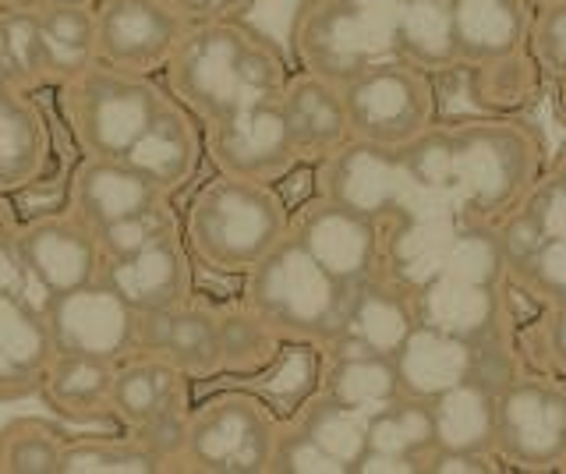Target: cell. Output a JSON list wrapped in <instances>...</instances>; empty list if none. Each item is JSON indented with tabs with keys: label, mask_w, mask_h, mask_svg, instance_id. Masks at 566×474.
I'll return each instance as SVG.
<instances>
[{
	"label": "cell",
	"mask_w": 566,
	"mask_h": 474,
	"mask_svg": "<svg viewBox=\"0 0 566 474\" xmlns=\"http://www.w3.org/2000/svg\"><path fill=\"white\" fill-rule=\"evenodd\" d=\"M167 89L209 125L238 107L283 96L291 67L280 50L238 19L188 25L164 67Z\"/></svg>",
	"instance_id": "1"
},
{
	"label": "cell",
	"mask_w": 566,
	"mask_h": 474,
	"mask_svg": "<svg viewBox=\"0 0 566 474\" xmlns=\"http://www.w3.org/2000/svg\"><path fill=\"white\" fill-rule=\"evenodd\" d=\"M291 213L273 185L217 173L188 202L185 241L202 270L248 276L291 234Z\"/></svg>",
	"instance_id": "2"
},
{
	"label": "cell",
	"mask_w": 566,
	"mask_h": 474,
	"mask_svg": "<svg viewBox=\"0 0 566 474\" xmlns=\"http://www.w3.org/2000/svg\"><path fill=\"white\" fill-rule=\"evenodd\" d=\"M545 173L542 135L517 117L450 125V206L457 217L500 223Z\"/></svg>",
	"instance_id": "3"
},
{
	"label": "cell",
	"mask_w": 566,
	"mask_h": 474,
	"mask_svg": "<svg viewBox=\"0 0 566 474\" xmlns=\"http://www.w3.org/2000/svg\"><path fill=\"white\" fill-rule=\"evenodd\" d=\"M354 287L305 252L294 234L283 238L259 266L244 276L241 302L252 305L287 344L329 347L340 337Z\"/></svg>",
	"instance_id": "4"
},
{
	"label": "cell",
	"mask_w": 566,
	"mask_h": 474,
	"mask_svg": "<svg viewBox=\"0 0 566 474\" xmlns=\"http://www.w3.org/2000/svg\"><path fill=\"white\" fill-rule=\"evenodd\" d=\"M64 125L82 156L124 160L135 138L149 128L170 89L156 85L153 75L96 61L82 75L61 85Z\"/></svg>",
	"instance_id": "5"
},
{
	"label": "cell",
	"mask_w": 566,
	"mask_h": 474,
	"mask_svg": "<svg viewBox=\"0 0 566 474\" xmlns=\"http://www.w3.org/2000/svg\"><path fill=\"white\" fill-rule=\"evenodd\" d=\"M397 4L400 0H308L291 32L297 67L344 85L376 61L397 57Z\"/></svg>",
	"instance_id": "6"
},
{
	"label": "cell",
	"mask_w": 566,
	"mask_h": 474,
	"mask_svg": "<svg viewBox=\"0 0 566 474\" xmlns=\"http://www.w3.org/2000/svg\"><path fill=\"white\" fill-rule=\"evenodd\" d=\"M280 418L259 393L223 390L188 414L185 471L199 474H262L270 471Z\"/></svg>",
	"instance_id": "7"
},
{
	"label": "cell",
	"mask_w": 566,
	"mask_h": 474,
	"mask_svg": "<svg viewBox=\"0 0 566 474\" xmlns=\"http://www.w3.org/2000/svg\"><path fill=\"white\" fill-rule=\"evenodd\" d=\"M350 138L386 149L411 146L436 125L439 96L432 75L400 57L376 61L340 85Z\"/></svg>",
	"instance_id": "8"
},
{
	"label": "cell",
	"mask_w": 566,
	"mask_h": 474,
	"mask_svg": "<svg viewBox=\"0 0 566 474\" xmlns=\"http://www.w3.org/2000/svg\"><path fill=\"white\" fill-rule=\"evenodd\" d=\"M291 234L340 284L358 287L389 273L403 227L365 217L358 209L340 206L326 196H315L291 213Z\"/></svg>",
	"instance_id": "9"
},
{
	"label": "cell",
	"mask_w": 566,
	"mask_h": 474,
	"mask_svg": "<svg viewBox=\"0 0 566 474\" xmlns=\"http://www.w3.org/2000/svg\"><path fill=\"white\" fill-rule=\"evenodd\" d=\"M495 456L513 471H559L566 456V379L517 372L495 397Z\"/></svg>",
	"instance_id": "10"
},
{
	"label": "cell",
	"mask_w": 566,
	"mask_h": 474,
	"mask_svg": "<svg viewBox=\"0 0 566 474\" xmlns=\"http://www.w3.org/2000/svg\"><path fill=\"white\" fill-rule=\"evenodd\" d=\"M315 188L318 196L333 202L400 227L411 223L415 209H421L418 191L403 170L400 149L358 143V138H350L347 146L315 164Z\"/></svg>",
	"instance_id": "11"
},
{
	"label": "cell",
	"mask_w": 566,
	"mask_h": 474,
	"mask_svg": "<svg viewBox=\"0 0 566 474\" xmlns=\"http://www.w3.org/2000/svg\"><path fill=\"white\" fill-rule=\"evenodd\" d=\"M43 323L53 355H85L120 365L138 350V312L99 276L75 291L46 294Z\"/></svg>",
	"instance_id": "12"
},
{
	"label": "cell",
	"mask_w": 566,
	"mask_h": 474,
	"mask_svg": "<svg viewBox=\"0 0 566 474\" xmlns=\"http://www.w3.org/2000/svg\"><path fill=\"white\" fill-rule=\"evenodd\" d=\"M206 156L220 173L276 185L301 164L283 99H262L206 125Z\"/></svg>",
	"instance_id": "13"
},
{
	"label": "cell",
	"mask_w": 566,
	"mask_h": 474,
	"mask_svg": "<svg viewBox=\"0 0 566 474\" xmlns=\"http://www.w3.org/2000/svg\"><path fill=\"white\" fill-rule=\"evenodd\" d=\"M188 22L164 0H96L99 61L156 75L185 40Z\"/></svg>",
	"instance_id": "14"
},
{
	"label": "cell",
	"mask_w": 566,
	"mask_h": 474,
	"mask_svg": "<svg viewBox=\"0 0 566 474\" xmlns=\"http://www.w3.org/2000/svg\"><path fill=\"white\" fill-rule=\"evenodd\" d=\"M14 238L43 294L75 291L103 273V252L96 231L82 223L67 206L57 209V213H40L22 220Z\"/></svg>",
	"instance_id": "15"
},
{
	"label": "cell",
	"mask_w": 566,
	"mask_h": 474,
	"mask_svg": "<svg viewBox=\"0 0 566 474\" xmlns=\"http://www.w3.org/2000/svg\"><path fill=\"white\" fill-rule=\"evenodd\" d=\"M415 305L418 323H429L474 344L510 333L506 287L495 284H478V280L453 273H429L421 284H415Z\"/></svg>",
	"instance_id": "16"
},
{
	"label": "cell",
	"mask_w": 566,
	"mask_h": 474,
	"mask_svg": "<svg viewBox=\"0 0 566 474\" xmlns=\"http://www.w3.org/2000/svg\"><path fill=\"white\" fill-rule=\"evenodd\" d=\"M202 156H206V125L177 96H167L164 107L149 120V128L124 152V160L174 199L177 191L195 181V173L202 167Z\"/></svg>",
	"instance_id": "17"
},
{
	"label": "cell",
	"mask_w": 566,
	"mask_h": 474,
	"mask_svg": "<svg viewBox=\"0 0 566 474\" xmlns=\"http://www.w3.org/2000/svg\"><path fill=\"white\" fill-rule=\"evenodd\" d=\"M138 350L177 365L191 379H220L217 308L188 297L159 312H138Z\"/></svg>",
	"instance_id": "18"
},
{
	"label": "cell",
	"mask_w": 566,
	"mask_h": 474,
	"mask_svg": "<svg viewBox=\"0 0 566 474\" xmlns=\"http://www.w3.org/2000/svg\"><path fill=\"white\" fill-rule=\"evenodd\" d=\"M191 259L185 234H177L132 255L103 259L99 280H106L135 312H159L195 297Z\"/></svg>",
	"instance_id": "19"
},
{
	"label": "cell",
	"mask_w": 566,
	"mask_h": 474,
	"mask_svg": "<svg viewBox=\"0 0 566 474\" xmlns=\"http://www.w3.org/2000/svg\"><path fill=\"white\" fill-rule=\"evenodd\" d=\"M418 326V305H415V287L403 284L397 276H376L368 284H358L350 294L347 319L340 337L329 350H371V355H394V350L411 337Z\"/></svg>",
	"instance_id": "20"
},
{
	"label": "cell",
	"mask_w": 566,
	"mask_h": 474,
	"mask_svg": "<svg viewBox=\"0 0 566 474\" xmlns=\"http://www.w3.org/2000/svg\"><path fill=\"white\" fill-rule=\"evenodd\" d=\"M167 199V191L156 188L128 160H106V156H82L67 185V209L93 231Z\"/></svg>",
	"instance_id": "21"
},
{
	"label": "cell",
	"mask_w": 566,
	"mask_h": 474,
	"mask_svg": "<svg viewBox=\"0 0 566 474\" xmlns=\"http://www.w3.org/2000/svg\"><path fill=\"white\" fill-rule=\"evenodd\" d=\"M482 344L453 337V333L436 329L429 323H418L411 337L394 350L400 390L407 397L432 400L442 390H450V386L474 379L482 372Z\"/></svg>",
	"instance_id": "22"
},
{
	"label": "cell",
	"mask_w": 566,
	"mask_h": 474,
	"mask_svg": "<svg viewBox=\"0 0 566 474\" xmlns=\"http://www.w3.org/2000/svg\"><path fill=\"white\" fill-rule=\"evenodd\" d=\"M191 382L195 379L177 365L135 350L132 358L117 365L111 400L114 421L124 432H135L164 414L191 411Z\"/></svg>",
	"instance_id": "23"
},
{
	"label": "cell",
	"mask_w": 566,
	"mask_h": 474,
	"mask_svg": "<svg viewBox=\"0 0 566 474\" xmlns=\"http://www.w3.org/2000/svg\"><path fill=\"white\" fill-rule=\"evenodd\" d=\"M280 99H283V110H287L301 160L318 164V160H326L329 152L350 143L344 93L336 82L297 67V72H291L287 85H283Z\"/></svg>",
	"instance_id": "24"
},
{
	"label": "cell",
	"mask_w": 566,
	"mask_h": 474,
	"mask_svg": "<svg viewBox=\"0 0 566 474\" xmlns=\"http://www.w3.org/2000/svg\"><path fill=\"white\" fill-rule=\"evenodd\" d=\"M53 167L50 117L35 93L0 96V191L40 185Z\"/></svg>",
	"instance_id": "25"
},
{
	"label": "cell",
	"mask_w": 566,
	"mask_h": 474,
	"mask_svg": "<svg viewBox=\"0 0 566 474\" xmlns=\"http://www.w3.org/2000/svg\"><path fill=\"white\" fill-rule=\"evenodd\" d=\"M53 358L43 305L0 294V397L40 393V379Z\"/></svg>",
	"instance_id": "26"
},
{
	"label": "cell",
	"mask_w": 566,
	"mask_h": 474,
	"mask_svg": "<svg viewBox=\"0 0 566 474\" xmlns=\"http://www.w3.org/2000/svg\"><path fill=\"white\" fill-rule=\"evenodd\" d=\"M535 8L527 0H453L457 46L464 67L524 50Z\"/></svg>",
	"instance_id": "27"
},
{
	"label": "cell",
	"mask_w": 566,
	"mask_h": 474,
	"mask_svg": "<svg viewBox=\"0 0 566 474\" xmlns=\"http://www.w3.org/2000/svg\"><path fill=\"white\" fill-rule=\"evenodd\" d=\"M397 57L429 75L464 67L457 46L453 0H400L394 14Z\"/></svg>",
	"instance_id": "28"
},
{
	"label": "cell",
	"mask_w": 566,
	"mask_h": 474,
	"mask_svg": "<svg viewBox=\"0 0 566 474\" xmlns=\"http://www.w3.org/2000/svg\"><path fill=\"white\" fill-rule=\"evenodd\" d=\"M114 379L117 361L85 358V355H53L40 379V397L46 408L71 421H96L114 418Z\"/></svg>",
	"instance_id": "29"
},
{
	"label": "cell",
	"mask_w": 566,
	"mask_h": 474,
	"mask_svg": "<svg viewBox=\"0 0 566 474\" xmlns=\"http://www.w3.org/2000/svg\"><path fill=\"white\" fill-rule=\"evenodd\" d=\"M318 390L368 418L403 397L394 355H371V350H329L323 355Z\"/></svg>",
	"instance_id": "30"
},
{
	"label": "cell",
	"mask_w": 566,
	"mask_h": 474,
	"mask_svg": "<svg viewBox=\"0 0 566 474\" xmlns=\"http://www.w3.org/2000/svg\"><path fill=\"white\" fill-rule=\"evenodd\" d=\"M495 397L500 390L478 376L432 397L436 450L495 453Z\"/></svg>",
	"instance_id": "31"
},
{
	"label": "cell",
	"mask_w": 566,
	"mask_h": 474,
	"mask_svg": "<svg viewBox=\"0 0 566 474\" xmlns=\"http://www.w3.org/2000/svg\"><path fill=\"white\" fill-rule=\"evenodd\" d=\"M35 19H40V36L46 50L50 89H61L64 82L99 61L96 4H40Z\"/></svg>",
	"instance_id": "32"
},
{
	"label": "cell",
	"mask_w": 566,
	"mask_h": 474,
	"mask_svg": "<svg viewBox=\"0 0 566 474\" xmlns=\"http://www.w3.org/2000/svg\"><path fill=\"white\" fill-rule=\"evenodd\" d=\"M217 326H220V376L230 379L265 376L283 358V347H287V340L244 302L217 308Z\"/></svg>",
	"instance_id": "33"
},
{
	"label": "cell",
	"mask_w": 566,
	"mask_h": 474,
	"mask_svg": "<svg viewBox=\"0 0 566 474\" xmlns=\"http://www.w3.org/2000/svg\"><path fill=\"white\" fill-rule=\"evenodd\" d=\"M432 266H436L432 273H453L464 280H478V284L510 287L503 241H500V231H495V223L489 220L457 217V223L439 241Z\"/></svg>",
	"instance_id": "34"
},
{
	"label": "cell",
	"mask_w": 566,
	"mask_h": 474,
	"mask_svg": "<svg viewBox=\"0 0 566 474\" xmlns=\"http://www.w3.org/2000/svg\"><path fill=\"white\" fill-rule=\"evenodd\" d=\"M545 82L548 78L542 72V64L527 46L482 64H471V96L492 117H510L531 107Z\"/></svg>",
	"instance_id": "35"
},
{
	"label": "cell",
	"mask_w": 566,
	"mask_h": 474,
	"mask_svg": "<svg viewBox=\"0 0 566 474\" xmlns=\"http://www.w3.org/2000/svg\"><path fill=\"white\" fill-rule=\"evenodd\" d=\"M0 72L14 93L50 89L46 50L40 36V19L32 4H8L0 11Z\"/></svg>",
	"instance_id": "36"
},
{
	"label": "cell",
	"mask_w": 566,
	"mask_h": 474,
	"mask_svg": "<svg viewBox=\"0 0 566 474\" xmlns=\"http://www.w3.org/2000/svg\"><path fill=\"white\" fill-rule=\"evenodd\" d=\"M291 418L347 471L358 467L361 456L368 453V414L344 408L323 390H315Z\"/></svg>",
	"instance_id": "37"
},
{
	"label": "cell",
	"mask_w": 566,
	"mask_h": 474,
	"mask_svg": "<svg viewBox=\"0 0 566 474\" xmlns=\"http://www.w3.org/2000/svg\"><path fill=\"white\" fill-rule=\"evenodd\" d=\"M368 450L411 456V461L424 464V456L436 450V425H432L429 400L403 393L394 403H386L382 411L371 414L368 418Z\"/></svg>",
	"instance_id": "38"
},
{
	"label": "cell",
	"mask_w": 566,
	"mask_h": 474,
	"mask_svg": "<svg viewBox=\"0 0 566 474\" xmlns=\"http://www.w3.org/2000/svg\"><path fill=\"white\" fill-rule=\"evenodd\" d=\"M159 471L167 467L132 432H124V435L67 439L57 474H159Z\"/></svg>",
	"instance_id": "39"
},
{
	"label": "cell",
	"mask_w": 566,
	"mask_h": 474,
	"mask_svg": "<svg viewBox=\"0 0 566 474\" xmlns=\"http://www.w3.org/2000/svg\"><path fill=\"white\" fill-rule=\"evenodd\" d=\"M64 443L57 425L40 418H18L0 432V467L4 474H57Z\"/></svg>",
	"instance_id": "40"
},
{
	"label": "cell",
	"mask_w": 566,
	"mask_h": 474,
	"mask_svg": "<svg viewBox=\"0 0 566 474\" xmlns=\"http://www.w3.org/2000/svg\"><path fill=\"white\" fill-rule=\"evenodd\" d=\"M185 234V223L177 217L174 202H159V206H149V209H138L132 217H120L114 223H106L96 231V241H99V252L103 259H117V255H132V252H142L149 249V244H159L167 238H177Z\"/></svg>",
	"instance_id": "41"
},
{
	"label": "cell",
	"mask_w": 566,
	"mask_h": 474,
	"mask_svg": "<svg viewBox=\"0 0 566 474\" xmlns=\"http://www.w3.org/2000/svg\"><path fill=\"white\" fill-rule=\"evenodd\" d=\"M270 471L273 474H347V467L336 464L294 418L280 421V435H276V446H273Z\"/></svg>",
	"instance_id": "42"
},
{
	"label": "cell",
	"mask_w": 566,
	"mask_h": 474,
	"mask_svg": "<svg viewBox=\"0 0 566 474\" xmlns=\"http://www.w3.org/2000/svg\"><path fill=\"white\" fill-rule=\"evenodd\" d=\"M510 287L535 297L538 305L556 302V297L566 291V234L548 238L542 249L510 276Z\"/></svg>",
	"instance_id": "43"
},
{
	"label": "cell",
	"mask_w": 566,
	"mask_h": 474,
	"mask_svg": "<svg viewBox=\"0 0 566 474\" xmlns=\"http://www.w3.org/2000/svg\"><path fill=\"white\" fill-rule=\"evenodd\" d=\"M527 50L542 64V72H545L548 82L566 78V0L535 8Z\"/></svg>",
	"instance_id": "44"
},
{
	"label": "cell",
	"mask_w": 566,
	"mask_h": 474,
	"mask_svg": "<svg viewBox=\"0 0 566 474\" xmlns=\"http://www.w3.org/2000/svg\"><path fill=\"white\" fill-rule=\"evenodd\" d=\"M527 344L545 372L566 379V305H542V315L527 329Z\"/></svg>",
	"instance_id": "45"
},
{
	"label": "cell",
	"mask_w": 566,
	"mask_h": 474,
	"mask_svg": "<svg viewBox=\"0 0 566 474\" xmlns=\"http://www.w3.org/2000/svg\"><path fill=\"white\" fill-rule=\"evenodd\" d=\"M18 234V231H14ZM8 234L0 238V294H11V297H25V302H35L43 305L46 294L43 287L35 284V276L29 270V262L22 255V249H18V238Z\"/></svg>",
	"instance_id": "46"
},
{
	"label": "cell",
	"mask_w": 566,
	"mask_h": 474,
	"mask_svg": "<svg viewBox=\"0 0 566 474\" xmlns=\"http://www.w3.org/2000/svg\"><path fill=\"white\" fill-rule=\"evenodd\" d=\"M495 453H464V450H432L424 456V474H492L500 471Z\"/></svg>",
	"instance_id": "47"
},
{
	"label": "cell",
	"mask_w": 566,
	"mask_h": 474,
	"mask_svg": "<svg viewBox=\"0 0 566 474\" xmlns=\"http://www.w3.org/2000/svg\"><path fill=\"white\" fill-rule=\"evenodd\" d=\"M164 4L181 14L188 25L199 22H220V19H241L255 0H164Z\"/></svg>",
	"instance_id": "48"
},
{
	"label": "cell",
	"mask_w": 566,
	"mask_h": 474,
	"mask_svg": "<svg viewBox=\"0 0 566 474\" xmlns=\"http://www.w3.org/2000/svg\"><path fill=\"white\" fill-rule=\"evenodd\" d=\"M358 474H418L424 471L421 461H411V456H394V453H376V450H368L361 456V464L354 467Z\"/></svg>",
	"instance_id": "49"
},
{
	"label": "cell",
	"mask_w": 566,
	"mask_h": 474,
	"mask_svg": "<svg viewBox=\"0 0 566 474\" xmlns=\"http://www.w3.org/2000/svg\"><path fill=\"white\" fill-rule=\"evenodd\" d=\"M18 220L14 217V209H11V199L4 196V191H0V238H8V234H14L18 231Z\"/></svg>",
	"instance_id": "50"
},
{
	"label": "cell",
	"mask_w": 566,
	"mask_h": 474,
	"mask_svg": "<svg viewBox=\"0 0 566 474\" xmlns=\"http://www.w3.org/2000/svg\"><path fill=\"white\" fill-rule=\"evenodd\" d=\"M556 117H559V125L566 128V78L556 82Z\"/></svg>",
	"instance_id": "51"
},
{
	"label": "cell",
	"mask_w": 566,
	"mask_h": 474,
	"mask_svg": "<svg viewBox=\"0 0 566 474\" xmlns=\"http://www.w3.org/2000/svg\"><path fill=\"white\" fill-rule=\"evenodd\" d=\"M18 4H32V8H40V4H96V0H18Z\"/></svg>",
	"instance_id": "52"
},
{
	"label": "cell",
	"mask_w": 566,
	"mask_h": 474,
	"mask_svg": "<svg viewBox=\"0 0 566 474\" xmlns=\"http://www.w3.org/2000/svg\"><path fill=\"white\" fill-rule=\"evenodd\" d=\"M8 93H14V89H11V82L4 78V72H0V96H8Z\"/></svg>",
	"instance_id": "53"
},
{
	"label": "cell",
	"mask_w": 566,
	"mask_h": 474,
	"mask_svg": "<svg viewBox=\"0 0 566 474\" xmlns=\"http://www.w3.org/2000/svg\"><path fill=\"white\" fill-rule=\"evenodd\" d=\"M531 8H545V4H556V0H527Z\"/></svg>",
	"instance_id": "54"
},
{
	"label": "cell",
	"mask_w": 566,
	"mask_h": 474,
	"mask_svg": "<svg viewBox=\"0 0 566 474\" xmlns=\"http://www.w3.org/2000/svg\"><path fill=\"white\" fill-rule=\"evenodd\" d=\"M8 4H14V0H0V11H4Z\"/></svg>",
	"instance_id": "55"
},
{
	"label": "cell",
	"mask_w": 566,
	"mask_h": 474,
	"mask_svg": "<svg viewBox=\"0 0 566 474\" xmlns=\"http://www.w3.org/2000/svg\"><path fill=\"white\" fill-rule=\"evenodd\" d=\"M559 471H566V456H563V464H559Z\"/></svg>",
	"instance_id": "56"
},
{
	"label": "cell",
	"mask_w": 566,
	"mask_h": 474,
	"mask_svg": "<svg viewBox=\"0 0 566 474\" xmlns=\"http://www.w3.org/2000/svg\"><path fill=\"white\" fill-rule=\"evenodd\" d=\"M0 474H4V467H0Z\"/></svg>",
	"instance_id": "57"
}]
</instances>
